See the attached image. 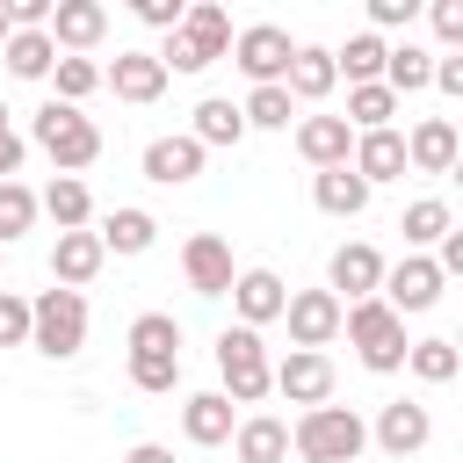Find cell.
Here are the masks:
<instances>
[{
  "mask_svg": "<svg viewBox=\"0 0 463 463\" xmlns=\"http://www.w3.org/2000/svg\"><path fill=\"white\" fill-rule=\"evenodd\" d=\"M340 333L354 340V354H362V369H376V376H391V369H405V318L383 304V297H362V304H340Z\"/></svg>",
  "mask_w": 463,
  "mask_h": 463,
  "instance_id": "1",
  "label": "cell"
},
{
  "mask_svg": "<svg viewBox=\"0 0 463 463\" xmlns=\"http://www.w3.org/2000/svg\"><path fill=\"white\" fill-rule=\"evenodd\" d=\"M232 51V14L217 7V0H188V14H181V29L166 36V51H152L166 72H203V65H217Z\"/></svg>",
  "mask_w": 463,
  "mask_h": 463,
  "instance_id": "2",
  "label": "cell"
},
{
  "mask_svg": "<svg viewBox=\"0 0 463 463\" xmlns=\"http://www.w3.org/2000/svg\"><path fill=\"white\" fill-rule=\"evenodd\" d=\"M289 449H297L304 463H354V456L369 449V427H362V412H347V405H311V412H297Z\"/></svg>",
  "mask_w": 463,
  "mask_h": 463,
  "instance_id": "3",
  "label": "cell"
},
{
  "mask_svg": "<svg viewBox=\"0 0 463 463\" xmlns=\"http://www.w3.org/2000/svg\"><path fill=\"white\" fill-rule=\"evenodd\" d=\"M29 347L51 362H72L87 347V297L80 289H36L29 297Z\"/></svg>",
  "mask_w": 463,
  "mask_h": 463,
  "instance_id": "4",
  "label": "cell"
},
{
  "mask_svg": "<svg viewBox=\"0 0 463 463\" xmlns=\"http://www.w3.org/2000/svg\"><path fill=\"white\" fill-rule=\"evenodd\" d=\"M29 137L51 152L58 174H80V166L101 159V130H94V116H80V109H65V101H43V109L29 116Z\"/></svg>",
  "mask_w": 463,
  "mask_h": 463,
  "instance_id": "5",
  "label": "cell"
},
{
  "mask_svg": "<svg viewBox=\"0 0 463 463\" xmlns=\"http://www.w3.org/2000/svg\"><path fill=\"white\" fill-rule=\"evenodd\" d=\"M217 376H224L232 405H260L268 398V347H260L253 326H224L217 333Z\"/></svg>",
  "mask_w": 463,
  "mask_h": 463,
  "instance_id": "6",
  "label": "cell"
},
{
  "mask_svg": "<svg viewBox=\"0 0 463 463\" xmlns=\"http://www.w3.org/2000/svg\"><path fill=\"white\" fill-rule=\"evenodd\" d=\"M289 58H297V43H289V29H275V22H246V29L232 36V65H239L253 87H282Z\"/></svg>",
  "mask_w": 463,
  "mask_h": 463,
  "instance_id": "7",
  "label": "cell"
},
{
  "mask_svg": "<svg viewBox=\"0 0 463 463\" xmlns=\"http://www.w3.org/2000/svg\"><path fill=\"white\" fill-rule=\"evenodd\" d=\"M268 391H282L289 405H333V362L318 347H289L282 362H268Z\"/></svg>",
  "mask_w": 463,
  "mask_h": 463,
  "instance_id": "8",
  "label": "cell"
},
{
  "mask_svg": "<svg viewBox=\"0 0 463 463\" xmlns=\"http://www.w3.org/2000/svg\"><path fill=\"white\" fill-rule=\"evenodd\" d=\"M441 289H449V282H441V268H434L427 253H405L398 268H383V289H376V297L405 318V311H434V304H441Z\"/></svg>",
  "mask_w": 463,
  "mask_h": 463,
  "instance_id": "9",
  "label": "cell"
},
{
  "mask_svg": "<svg viewBox=\"0 0 463 463\" xmlns=\"http://www.w3.org/2000/svg\"><path fill=\"white\" fill-rule=\"evenodd\" d=\"M43 36H51V51H58V58H87V51L109 36V7H101V0H58Z\"/></svg>",
  "mask_w": 463,
  "mask_h": 463,
  "instance_id": "10",
  "label": "cell"
},
{
  "mask_svg": "<svg viewBox=\"0 0 463 463\" xmlns=\"http://www.w3.org/2000/svg\"><path fill=\"white\" fill-rule=\"evenodd\" d=\"M326 289H333V297H347V304L376 297V289H383V253H376L369 239L333 246V260H326Z\"/></svg>",
  "mask_w": 463,
  "mask_h": 463,
  "instance_id": "11",
  "label": "cell"
},
{
  "mask_svg": "<svg viewBox=\"0 0 463 463\" xmlns=\"http://www.w3.org/2000/svg\"><path fill=\"white\" fill-rule=\"evenodd\" d=\"M369 441H376L383 456H398V463H405V456H420V449L434 441V420H427V405H420V398H391V405L376 412Z\"/></svg>",
  "mask_w": 463,
  "mask_h": 463,
  "instance_id": "12",
  "label": "cell"
},
{
  "mask_svg": "<svg viewBox=\"0 0 463 463\" xmlns=\"http://www.w3.org/2000/svg\"><path fill=\"white\" fill-rule=\"evenodd\" d=\"M224 297H232L239 326H253V333H260V326H275V318H282V304H289V289H282V275H275V268H239Z\"/></svg>",
  "mask_w": 463,
  "mask_h": 463,
  "instance_id": "13",
  "label": "cell"
},
{
  "mask_svg": "<svg viewBox=\"0 0 463 463\" xmlns=\"http://www.w3.org/2000/svg\"><path fill=\"white\" fill-rule=\"evenodd\" d=\"M101 87H116V101H159L166 94V65L152 58V51H116L109 65H101Z\"/></svg>",
  "mask_w": 463,
  "mask_h": 463,
  "instance_id": "14",
  "label": "cell"
},
{
  "mask_svg": "<svg viewBox=\"0 0 463 463\" xmlns=\"http://www.w3.org/2000/svg\"><path fill=\"white\" fill-rule=\"evenodd\" d=\"M181 275H188V289H195V297H224L239 268H232V246H224L217 232H195V239L181 246Z\"/></svg>",
  "mask_w": 463,
  "mask_h": 463,
  "instance_id": "15",
  "label": "cell"
},
{
  "mask_svg": "<svg viewBox=\"0 0 463 463\" xmlns=\"http://www.w3.org/2000/svg\"><path fill=\"white\" fill-rule=\"evenodd\" d=\"M282 318H289V340H297V347H318V354H326V340L340 333V297H333V289H297V297L282 304Z\"/></svg>",
  "mask_w": 463,
  "mask_h": 463,
  "instance_id": "16",
  "label": "cell"
},
{
  "mask_svg": "<svg viewBox=\"0 0 463 463\" xmlns=\"http://www.w3.org/2000/svg\"><path fill=\"white\" fill-rule=\"evenodd\" d=\"M203 145L188 137V130H174V137H152L145 145V181H159V188H188L195 174H203Z\"/></svg>",
  "mask_w": 463,
  "mask_h": 463,
  "instance_id": "17",
  "label": "cell"
},
{
  "mask_svg": "<svg viewBox=\"0 0 463 463\" xmlns=\"http://www.w3.org/2000/svg\"><path fill=\"white\" fill-rule=\"evenodd\" d=\"M347 174H354L362 188L398 181V174H405V137H398V130H362L354 152H347Z\"/></svg>",
  "mask_w": 463,
  "mask_h": 463,
  "instance_id": "18",
  "label": "cell"
},
{
  "mask_svg": "<svg viewBox=\"0 0 463 463\" xmlns=\"http://www.w3.org/2000/svg\"><path fill=\"white\" fill-rule=\"evenodd\" d=\"M333 87H340L333 51H326V43H297V58H289V72H282V94H289V101H326Z\"/></svg>",
  "mask_w": 463,
  "mask_h": 463,
  "instance_id": "19",
  "label": "cell"
},
{
  "mask_svg": "<svg viewBox=\"0 0 463 463\" xmlns=\"http://www.w3.org/2000/svg\"><path fill=\"white\" fill-rule=\"evenodd\" d=\"M449 166H456V123H449V116L412 123V137H405V174H449Z\"/></svg>",
  "mask_w": 463,
  "mask_h": 463,
  "instance_id": "20",
  "label": "cell"
},
{
  "mask_svg": "<svg viewBox=\"0 0 463 463\" xmlns=\"http://www.w3.org/2000/svg\"><path fill=\"white\" fill-rule=\"evenodd\" d=\"M101 253H123V260H137V253H152V239H159V217L152 210H137V203H123V210H109L101 217Z\"/></svg>",
  "mask_w": 463,
  "mask_h": 463,
  "instance_id": "21",
  "label": "cell"
},
{
  "mask_svg": "<svg viewBox=\"0 0 463 463\" xmlns=\"http://www.w3.org/2000/svg\"><path fill=\"white\" fill-rule=\"evenodd\" d=\"M101 239L94 232H58V246H51V282L58 289H80V282H94L101 275Z\"/></svg>",
  "mask_w": 463,
  "mask_h": 463,
  "instance_id": "22",
  "label": "cell"
},
{
  "mask_svg": "<svg viewBox=\"0 0 463 463\" xmlns=\"http://www.w3.org/2000/svg\"><path fill=\"white\" fill-rule=\"evenodd\" d=\"M232 427H239V420H232V398H224V391H195V398L181 405V434H188L195 449H224Z\"/></svg>",
  "mask_w": 463,
  "mask_h": 463,
  "instance_id": "23",
  "label": "cell"
},
{
  "mask_svg": "<svg viewBox=\"0 0 463 463\" xmlns=\"http://www.w3.org/2000/svg\"><path fill=\"white\" fill-rule=\"evenodd\" d=\"M297 152L326 174V166H347V152H354V130L340 123V116H304L297 123Z\"/></svg>",
  "mask_w": 463,
  "mask_h": 463,
  "instance_id": "24",
  "label": "cell"
},
{
  "mask_svg": "<svg viewBox=\"0 0 463 463\" xmlns=\"http://www.w3.org/2000/svg\"><path fill=\"white\" fill-rule=\"evenodd\" d=\"M232 449H239V463H289V427L275 412H253L232 427Z\"/></svg>",
  "mask_w": 463,
  "mask_h": 463,
  "instance_id": "25",
  "label": "cell"
},
{
  "mask_svg": "<svg viewBox=\"0 0 463 463\" xmlns=\"http://www.w3.org/2000/svg\"><path fill=\"white\" fill-rule=\"evenodd\" d=\"M36 210H43L58 232H87V217H94V195H87V181H80V174H58V181L36 195Z\"/></svg>",
  "mask_w": 463,
  "mask_h": 463,
  "instance_id": "26",
  "label": "cell"
},
{
  "mask_svg": "<svg viewBox=\"0 0 463 463\" xmlns=\"http://www.w3.org/2000/svg\"><path fill=\"white\" fill-rule=\"evenodd\" d=\"M188 137L210 152V145H239L246 137V116H239V101H224V94H210V101H195V123H188Z\"/></svg>",
  "mask_w": 463,
  "mask_h": 463,
  "instance_id": "27",
  "label": "cell"
},
{
  "mask_svg": "<svg viewBox=\"0 0 463 463\" xmlns=\"http://www.w3.org/2000/svg\"><path fill=\"white\" fill-rule=\"evenodd\" d=\"M0 58H7L14 80H51V65H58V51H51L43 29H14V36L0 43Z\"/></svg>",
  "mask_w": 463,
  "mask_h": 463,
  "instance_id": "28",
  "label": "cell"
},
{
  "mask_svg": "<svg viewBox=\"0 0 463 463\" xmlns=\"http://www.w3.org/2000/svg\"><path fill=\"white\" fill-rule=\"evenodd\" d=\"M391 116H398V94L383 87V80H369V87H347V130L362 137V130H391Z\"/></svg>",
  "mask_w": 463,
  "mask_h": 463,
  "instance_id": "29",
  "label": "cell"
},
{
  "mask_svg": "<svg viewBox=\"0 0 463 463\" xmlns=\"http://www.w3.org/2000/svg\"><path fill=\"white\" fill-rule=\"evenodd\" d=\"M311 203H318L326 217H362V210H369V188H362L347 166H326V174L311 181Z\"/></svg>",
  "mask_w": 463,
  "mask_h": 463,
  "instance_id": "30",
  "label": "cell"
},
{
  "mask_svg": "<svg viewBox=\"0 0 463 463\" xmlns=\"http://www.w3.org/2000/svg\"><path fill=\"white\" fill-rule=\"evenodd\" d=\"M130 354L181 362V318H174V311H137V318H130Z\"/></svg>",
  "mask_w": 463,
  "mask_h": 463,
  "instance_id": "31",
  "label": "cell"
},
{
  "mask_svg": "<svg viewBox=\"0 0 463 463\" xmlns=\"http://www.w3.org/2000/svg\"><path fill=\"white\" fill-rule=\"evenodd\" d=\"M434 80V51H420V43H391L383 51V87L391 94H420Z\"/></svg>",
  "mask_w": 463,
  "mask_h": 463,
  "instance_id": "32",
  "label": "cell"
},
{
  "mask_svg": "<svg viewBox=\"0 0 463 463\" xmlns=\"http://www.w3.org/2000/svg\"><path fill=\"white\" fill-rule=\"evenodd\" d=\"M383 36H347V51H333V72H347V87H369V80H383Z\"/></svg>",
  "mask_w": 463,
  "mask_h": 463,
  "instance_id": "33",
  "label": "cell"
},
{
  "mask_svg": "<svg viewBox=\"0 0 463 463\" xmlns=\"http://www.w3.org/2000/svg\"><path fill=\"white\" fill-rule=\"evenodd\" d=\"M405 246H441L449 232H456V217H449V203L441 195H420V203H405Z\"/></svg>",
  "mask_w": 463,
  "mask_h": 463,
  "instance_id": "34",
  "label": "cell"
},
{
  "mask_svg": "<svg viewBox=\"0 0 463 463\" xmlns=\"http://www.w3.org/2000/svg\"><path fill=\"white\" fill-rule=\"evenodd\" d=\"M239 116H246V130H289V123H297V101H289L282 87H253V94L239 101Z\"/></svg>",
  "mask_w": 463,
  "mask_h": 463,
  "instance_id": "35",
  "label": "cell"
},
{
  "mask_svg": "<svg viewBox=\"0 0 463 463\" xmlns=\"http://www.w3.org/2000/svg\"><path fill=\"white\" fill-rule=\"evenodd\" d=\"M405 369H412L420 383H449V376L463 369V354H456V340H412V347H405Z\"/></svg>",
  "mask_w": 463,
  "mask_h": 463,
  "instance_id": "36",
  "label": "cell"
},
{
  "mask_svg": "<svg viewBox=\"0 0 463 463\" xmlns=\"http://www.w3.org/2000/svg\"><path fill=\"white\" fill-rule=\"evenodd\" d=\"M51 87H58L51 101H65V109H80V101H87V94L101 87V65H94V58H58V65H51Z\"/></svg>",
  "mask_w": 463,
  "mask_h": 463,
  "instance_id": "37",
  "label": "cell"
},
{
  "mask_svg": "<svg viewBox=\"0 0 463 463\" xmlns=\"http://www.w3.org/2000/svg\"><path fill=\"white\" fill-rule=\"evenodd\" d=\"M29 224H36V188H22V181H0V246H14Z\"/></svg>",
  "mask_w": 463,
  "mask_h": 463,
  "instance_id": "38",
  "label": "cell"
},
{
  "mask_svg": "<svg viewBox=\"0 0 463 463\" xmlns=\"http://www.w3.org/2000/svg\"><path fill=\"white\" fill-rule=\"evenodd\" d=\"M130 383H137V391H174V383H181V362H159V354H130Z\"/></svg>",
  "mask_w": 463,
  "mask_h": 463,
  "instance_id": "39",
  "label": "cell"
},
{
  "mask_svg": "<svg viewBox=\"0 0 463 463\" xmlns=\"http://www.w3.org/2000/svg\"><path fill=\"white\" fill-rule=\"evenodd\" d=\"M0 347H29V297L0 289Z\"/></svg>",
  "mask_w": 463,
  "mask_h": 463,
  "instance_id": "40",
  "label": "cell"
},
{
  "mask_svg": "<svg viewBox=\"0 0 463 463\" xmlns=\"http://www.w3.org/2000/svg\"><path fill=\"white\" fill-rule=\"evenodd\" d=\"M130 14H137L145 29H166V36H174L181 14H188V0H130Z\"/></svg>",
  "mask_w": 463,
  "mask_h": 463,
  "instance_id": "41",
  "label": "cell"
},
{
  "mask_svg": "<svg viewBox=\"0 0 463 463\" xmlns=\"http://www.w3.org/2000/svg\"><path fill=\"white\" fill-rule=\"evenodd\" d=\"M412 14H420V0H369V22H376V29H405ZM376 29H369V36H376Z\"/></svg>",
  "mask_w": 463,
  "mask_h": 463,
  "instance_id": "42",
  "label": "cell"
},
{
  "mask_svg": "<svg viewBox=\"0 0 463 463\" xmlns=\"http://www.w3.org/2000/svg\"><path fill=\"white\" fill-rule=\"evenodd\" d=\"M427 14H434V36L441 43H463V0H434Z\"/></svg>",
  "mask_w": 463,
  "mask_h": 463,
  "instance_id": "43",
  "label": "cell"
},
{
  "mask_svg": "<svg viewBox=\"0 0 463 463\" xmlns=\"http://www.w3.org/2000/svg\"><path fill=\"white\" fill-rule=\"evenodd\" d=\"M22 152H29V145H22V130H0V181H14V174H22Z\"/></svg>",
  "mask_w": 463,
  "mask_h": 463,
  "instance_id": "44",
  "label": "cell"
},
{
  "mask_svg": "<svg viewBox=\"0 0 463 463\" xmlns=\"http://www.w3.org/2000/svg\"><path fill=\"white\" fill-rule=\"evenodd\" d=\"M427 87H441V94H463V58H434V80Z\"/></svg>",
  "mask_w": 463,
  "mask_h": 463,
  "instance_id": "45",
  "label": "cell"
},
{
  "mask_svg": "<svg viewBox=\"0 0 463 463\" xmlns=\"http://www.w3.org/2000/svg\"><path fill=\"white\" fill-rule=\"evenodd\" d=\"M123 463H174V449H159V441H137Z\"/></svg>",
  "mask_w": 463,
  "mask_h": 463,
  "instance_id": "46",
  "label": "cell"
},
{
  "mask_svg": "<svg viewBox=\"0 0 463 463\" xmlns=\"http://www.w3.org/2000/svg\"><path fill=\"white\" fill-rule=\"evenodd\" d=\"M7 36H14V22H7V0H0V43H7Z\"/></svg>",
  "mask_w": 463,
  "mask_h": 463,
  "instance_id": "47",
  "label": "cell"
},
{
  "mask_svg": "<svg viewBox=\"0 0 463 463\" xmlns=\"http://www.w3.org/2000/svg\"><path fill=\"white\" fill-rule=\"evenodd\" d=\"M0 130H7V101H0Z\"/></svg>",
  "mask_w": 463,
  "mask_h": 463,
  "instance_id": "48",
  "label": "cell"
}]
</instances>
